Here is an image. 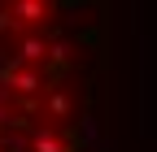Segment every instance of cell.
<instances>
[{
    "label": "cell",
    "instance_id": "cell-1",
    "mask_svg": "<svg viewBox=\"0 0 157 152\" xmlns=\"http://www.w3.org/2000/svg\"><path fill=\"white\" fill-rule=\"evenodd\" d=\"M48 56V35H39V31H26L22 39H17V52H13V61L17 65H26V70H35L39 61Z\"/></svg>",
    "mask_w": 157,
    "mask_h": 152
},
{
    "label": "cell",
    "instance_id": "cell-2",
    "mask_svg": "<svg viewBox=\"0 0 157 152\" xmlns=\"http://www.w3.org/2000/svg\"><path fill=\"white\" fill-rule=\"evenodd\" d=\"M31 152H70V139L52 126H39V130H31Z\"/></svg>",
    "mask_w": 157,
    "mask_h": 152
},
{
    "label": "cell",
    "instance_id": "cell-3",
    "mask_svg": "<svg viewBox=\"0 0 157 152\" xmlns=\"http://www.w3.org/2000/svg\"><path fill=\"white\" fill-rule=\"evenodd\" d=\"M13 17H17V26H39L44 17L52 13V5H44V0H17V5H9Z\"/></svg>",
    "mask_w": 157,
    "mask_h": 152
},
{
    "label": "cell",
    "instance_id": "cell-4",
    "mask_svg": "<svg viewBox=\"0 0 157 152\" xmlns=\"http://www.w3.org/2000/svg\"><path fill=\"white\" fill-rule=\"evenodd\" d=\"M13 91H17L22 100H35L39 91H44V74H39V70H26V65H17V70H13Z\"/></svg>",
    "mask_w": 157,
    "mask_h": 152
},
{
    "label": "cell",
    "instance_id": "cell-5",
    "mask_svg": "<svg viewBox=\"0 0 157 152\" xmlns=\"http://www.w3.org/2000/svg\"><path fill=\"white\" fill-rule=\"evenodd\" d=\"M70 109H74L70 91H61V87H57L52 96H48V118H57V122H61V118H70Z\"/></svg>",
    "mask_w": 157,
    "mask_h": 152
},
{
    "label": "cell",
    "instance_id": "cell-6",
    "mask_svg": "<svg viewBox=\"0 0 157 152\" xmlns=\"http://www.w3.org/2000/svg\"><path fill=\"white\" fill-rule=\"evenodd\" d=\"M48 56L57 65H66L70 61V39H61V35H57V39H48Z\"/></svg>",
    "mask_w": 157,
    "mask_h": 152
},
{
    "label": "cell",
    "instance_id": "cell-7",
    "mask_svg": "<svg viewBox=\"0 0 157 152\" xmlns=\"http://www.w3.org/2000/svg\"><path fill=\"white\" fill-rule=\"evenodd\" d=\"M5 31H17V17H13L9 5H0V35H5Z\"/></svg>",
    "mask_w": 157,
    "mask_h": 152
}]
</instances>
